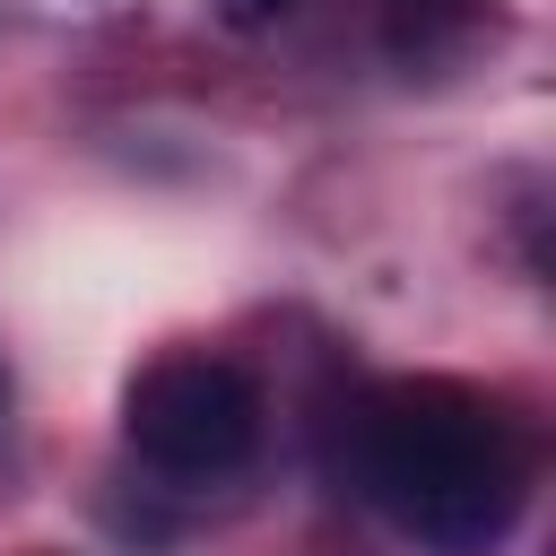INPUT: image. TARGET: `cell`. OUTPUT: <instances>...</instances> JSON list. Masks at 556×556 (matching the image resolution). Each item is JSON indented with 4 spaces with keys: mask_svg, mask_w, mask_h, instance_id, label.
I'll use <instances>...</instances> for the list:
<instances>
[{
    "mask_svg": "<svg viewBox=\"0 0 556 556\" xmlns=\"http://www.w3.org/2000/svg\"><path fill=\"white\" fill-rule=\"evenodd\" d=\"M478 0H382V35L400 61H443L460 35H469Z\"/></svg>",
    "mask_w": 556,
    "mask_h": 556,
    "instance_id": "obj_3",
    "label": "cell"
},
{
    "mask_svg": "<svg viewBox=\"0 0 556 556\" xmlns=\"http://www.w3.org/2000/svg\"><path fill=\"white\" fill-rule=\"evenodd\" d=\"M0 408H9V382H0Z\"/></svg>",
    "mask_w": 556,
    "mask_h": 556,
    "instance_id": "obj_5",
    "label": "cell"
},
{
    "mask_svg": "<svg viewBox=\"0 0 556 556\" xmlns=\"http://www.w3.org/2000/svg\"><path fill=\"white\" fill-rule=\"evenodd\" d=\"M261 426H269L261 382L235 356H208V348H174V356L139 365L130 391H122V443L165 486L243 478L252 452H261Z\"/></svg>",
    "mask_w": 556,
    "mask_h": 556,
    "instance_id": "obj_2",
    "label": "cell"
},
{
    "mask_svg": "<svg viewBox=\"0 0 556 556\" xmlns=\"http://www.w3.org/2000/svg\"><path fill=\"white\" fill-rule=\"evenodd\" d=\"M348 486L417 556H495L530 504V443L478 382L391 374L348 408Z\"/></svg>",
    "mask_w": 556,
    "mask_h": 556,
    "instance_id": "obj_1",
    "label": "cell"
},
{
    "mask_svg": "<svg viewBox=\"0 0 556 556\" xmlns=\"http://www.w3.org/2000/svg\"><path fill=\"white\" fill-rule=\"evenodd\" d=\"M304 0H208V17L217 26H235V35H269V26H287Z\"/></svg>",
    "mask_w": 556,
    "mask_h": 556,
    "instance_id": "obj_4",
    "label": "cell"
}]
</instances>
